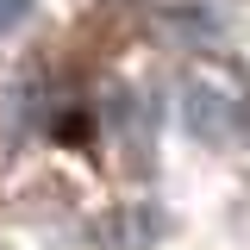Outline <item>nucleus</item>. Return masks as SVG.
Masks as SVG:
<instances>
[{
    "label": "nucleus",
    "instance_id": "obj_1",
    "mask_svg": "<svg viewBox=\"0 0 250 250\" xmlns=\"http://www.w3.org/2000/svg\"><path fill=\"white\" fill-rule=\"evenodd\" d=\"M57 131H62V138H69V144H82V138H88L94 125H88V119H62V125H57Z\"/></svg>",
    "mask_w": 250,
    "mask_h": 250
}]
</instances>
